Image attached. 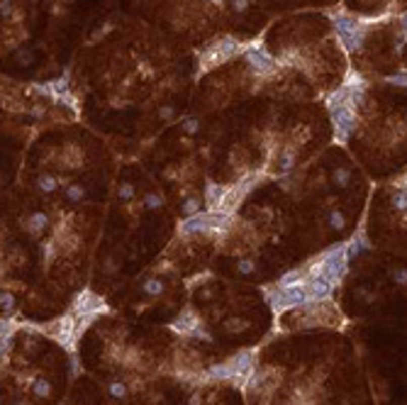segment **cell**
Instances as JSON below:
<instances>
[{"label": "cell", "mask_w": 407, "mask_h": 405, "mask_svg": "<svg viewBox=\"0 0 407 405\" xmlns=\"http://www.w3.org/2000/svg\"><path fill=\"white\" fill-rule=\"evenodd\" d=\"M346 103H351V88L346 83L339 85L334 93H329V96H327V108H329V112L337 110V108H341V105H346Z\"/></svg>", "instance_id": "2e32d148"}, {"label": "cell", "mask_w": 407, "mask_h": 405, "mask_svg": "<svg viewBox=\"0 0 407 405\" xmlns=\"http://www.w3.org/2000/svg\"><path fill=\"white\" fill-rule=\"evenodd\" d=\"M134 196H137L134 183H120V188H117V198H120L122 203H132V200H134Z\"/></svg>", "instance_id": "f1b7e54d"}, {"label": "cell", "mask_w": 407, "mask_h": 405, "mask_svg": "<svg viewBox=\"0 0 407 405\" xmlns=\"http://www.w3.org/2000/svg\"><path fill=\"white\" fill-rule=\"evenodd\" d=\"M13 405H27V403H25V400H15Z\"/></svg>", "instance_id": "681fc988"}, {"label": "cell", "mask_w": 407, "mask_h": 405, "mask_svg": "<svg viewBox=\"0 0 407 405\" xmlns=\"http://www.w3.org/2000/svg\"><path fill=\"white\" fill-rule=\"evenodd\" d=\"M329 227H332V230H344V227H346V217H344V212L332 210V212H329Z\"/></svg>", "instance_id": "836d02e7"}, {"label": "cell", "mask_w": 407, "mask_h": 405, "mask_svg": "<svg viewBox=\"0 0 407 405\" xmlns=\"http://www.w3.org/2000/svg\"><path fill=\"white\" fill-rule=\"evenodd\" d=\"M234 222V215H225V212H200L193 217H185L178 224L181 235H208V232H225Z\"/></svg>", "instance_id": "6da1fadb"}, {"label": "cell", "mask_w": 407, "mask_h": 405, "mask_svg": "<svg viewBox=\"0 0 407 405\" xmlns=\"http://www.w3.org/2000/svg\"><path fill=\"white\" fill-rule=\"evenodd\" d=\"M144 208L161 210L164 208V196H159V193H149V196H144Z\"/></svg>", "instance_id": "d6a6232c"}, {"label": "cell", "mask_w": 407, "mask_h": 405, "mask_svg": "<svg viewBox=\"0 0 407 405\" xmlns=\"http://www.w3.org/2000/svg\"><path fill=\"white\" fill-rule=\"evenodd\" d=\"M393 208L397 212H407V188H400L393 196Z\"/></svg>", "instance_id": "1f68e13d"}, {"label": "cell", "mask_w": 407, "mask_h": 405, "mask_svg": "<svg viewBox=\"0 0 407 405\" xmlns=\"http://www.w3.org/2000/svg\"><path fill=\"white\" fill-rule=\"evenodd\" d=\"M32 59H34L32 52H25V49H22V52H17V61H20V64H32Z\"/></svg>", "instance_id": "7bdbcfd3"}, {"label": "cell", "mask_w": 407, "mask_h": 405, "mask_svg": "<svg viewBox=\"0 0 407 405\" xmlns=\"http://www.w3.org/2000/svg\"><path fill=\"white\" fill-rule=\"evenodd\" d=\"M108 310H110V307L105 305V300H103L100 295L90 293V291L78 293L73 298V305H71V312H73L76 318H81V315H105Z\"/></svg>", "instance_id": "9c48e42d"}, {"label": "cell", "mask_w": 407, "mask_h": 405, "mask_svg": "<svg viewBox=\"0 0 407 405\" xmlns=\"http://www.w3.org/2000/svg\"><path fill=\"white\" fill-rule=\"evenodd\" d=\"M76 322H78L76 320V315H73V312H66L64 318H57L49 327H44V332L52 337V339H57L66 351L76 354V344H78V330H76Z\"/></svg>", "instance_id": "5b68a950"}, {"label": "cell", "mask_w": 407, "mask_h": 405, "mask_svg": "<svg viewBox=\"0 0 407 405\" xmlns=\"http://www.w3.org/2000/svg\"><path fill=\"white\" fill-rule=\"evenodd\" d=\"M71 374H73V376L78 374V356H76V354H71Z\"/></svg>", "instance_id": "f6af8a7d"}, {"label": "cell", "mask_w": 407, "mask_h": 405, "mask_svg": "<svg viewBox=\"0 0 407 405\" xmlns=\"http://www.w3.org/2000/svg\"><path fill=\"white\" fill-rule=\"evenodd\" d=\"M166 291V283H164V279H146L144 283H141V293L149 295V298H159V295Z\"/></svg>", "instance_id": "ffe728a7"}, {"label": "cell", "mask_w": 407, "mask_h": 405, "mask_svg": "<svg viewBox=\"0 0 407 405\" xmlns=\"http://www.w3.org/2000/svg\"><path fill=\"white\" fill-rule=\"evenodd\" d=\"M251 5V0H232V10L234 13H246Z\"/></svg>", "instance_id": "b9f144b4"}, {"label": "cell", "mask_w": 407, "mask_h": 405, "mask_svg": "<svg viewBox=\"0 0 407 405\" xmlns=\"http://www.w3.org/2000/svg\"><path fill=\"white\" fill-rule=\"evenodd\" d=\"M390 276H393L395 283H400V286H407V268H395V271H390Z\"/></svg>", "instance_id": "ab89813d"}, {"label": "cell", "mask_w": 407, "mask_h": 405, "mask_svg": "<svg viewBox=\"0 0 407 405\" xmlns=\"http://www.w3.org/2000/svg\"><path fill=\"white\" fill-rule=\"evenodd\" d=\"M69 78H71V69H64V73H61L59 78L49 81V88H52V98H54V100L61 98L64 93H69Z\"/></svg>", "instance_id": "d6986e66"}, {"label": "cell", "mask_w": 407, "mask_h": 405, "mask_svg": "<svg viewBox=\"0 0 407 405\" xmlns=\"http://www.w3.org/2000/svg\"><path fill=\"white\" fill-rule=\"evenodd\" d=\"M181 132H185L188 137H193L200 132V120L197 117H183L181 120Z\"/></svg>", "instance_id": "4dcf8cb0"}, {"label": "cell", "mask_w": 407, "mask_h": 405, "mask_svg": "<svg viewBox=\"0 0 407 405\" xmlns=\"http://www.w3.org/2000/svg\"><path fill=\"white\" fill-rule=\"evenodd\" d=\"M295 159H297L295 147H293V144H285V147L281 149V154H278V159H276L278 171H281V173H290V168L295 166Z\"/></svg>", "instance_id": "e0dca14e"}, {"label": "cell", "mask_w": 407, "mask_h": 405, "mask_svg": "<svg viewBox=\"0 0 407 405\" xmlns=\"http://www.w3.org/2000/svg\"><path fill=\"white\" fill-rule=\"evenodd\" d=\"M241 52V44L234 39V37H222L220 42H215L212 47H208L202 54H200V71H210L220 64L229 61L232 56H237Z\"/></svg>", "instance_id": "277c9868"}, {"label": "cell", "mask_w": 407, "mask_h": 405, "mask_svg": "<svg viewBox=\"0 0 407 405\" xmlns=\"http://www.w3.org/2000/svg\"><path fill=\"white\" fill-rule=\"evenodd\" d=\"M188 405H202V400H200V395H193V398L188 400Z\"/></svg>", "instance_id": "7dc6e473"}, {"label": "cell", "mask_w": 407, "mask_h": 405, "mask_svg": "<svg viewBox=\"0 0 407 405\" xmlns=\"http://www.w3.org/2000/svg\"><path fill=\"white\" fill-rule=\"evenodd\" d=\"M364 249H368V239H366L364 232H359L353 239H349V242H346V254H349V259H351V256H359Z\"/></svg>", "instance_id": "44dd1931"}, {"label": "cell", "mask_w": 407, "mask_h": 405, "mask_svg": "<svg viewBox=\"0 0 407 405\" xmlns=\"http://www.w3.org/2000/svg\"><path fill=\"white\" fill-rule=\"evenodd\" d=\"M64 196H66V200H69V203H81V200L85 198V188L81 186V183H66Z\"/></svg>", "instance_id": "cb8c5ba5"}, {"label": "cell", "mask_w": 407, "mask_h": 405, "mask_svg": "<svg viewBox=\"0 0 407 405\" xmlns=\"http://www.w3.org/2000/svg\"><path fill=\"white\" fill-rule=\"evenodd\" d=\"M344 83L351 88V103H353V108H361L366 100V81L359 76V73H349V78L344 81Z\"/></svg>", "instance_id": "7c38bea8"}, {"label": "cell", "mask_w": 407, "mask_h": 405, "mask_svg": "<svg viewBox=\"0 0 407 405\" xmlns=\"http://www.w3.org/2000/svg\"><path fill=\"white\" fill-rule=\"evenodd\" d=\"M181 212L185 215V217L200 215V212H202V203H200V198H197V196H188L181 203Z\"/></svg>", "instance_id": "603a6c76"}, {"label": "cell", "mask_w": 407, "mask_h": 405, "mask_svg": "<svg viewBox=\"0 0 407 405\" xmlns=\"http://www.w3.org/2000/svg\"><path fill=\"white\" fill-rule=\"evenodd\" d=\"M32 395L37 398V400H46V398H52V381L49 378H44V376H37L34 381H32Z\"/></svg>", "instance_id": "ac0fdd59"}, {"label": "cell", "mask_w": 407, "mask_h": 405, "mask_svg": "<svg viewBox=\"0 0 407 405\" xmlns=\"http://www.w3.org/2000/svg\"><path fill=\"white\" fill-rule=\"evenodd\" d=\"M212 3H217V5H220V3H222V0H212Z\"/></svg>", "instance_id": "f907efd6"}, {"label": "cell", "mask_w": 407, "mask_h": 405, "mask_svg": "<svg viewBox=\"0 0 407 405\" xmlns=\"http://www.w3.org/2000/svg\"><path fill=\"white\" fill-rule=\"evenodd\" d=\"M15 305H17L15 295L10 293V291H3V293H0V307H3V315H5V318L15 312Z\"/></svg>", "instance_id": "83f0119b"}, {"label": "cell", "mask_w": 407, "mask_h": 405, "mask_svg": "<svg viewBox=\"0 0 407 405\" xmlns=\"http://www.w3.org/2000/svg\"><path fill=\"white\" fill-rule=\"evenodd\" d=\"M193 339H202V342H212V335H210V332H208V330H202V327H200V330H197L195 335H193Z\"/></svg>", "instance_id": "ee69618b"}, {"label": "cell", "mask_w": 407, "mask_h": 405, "mask_svg": "<svg viewBox=\"0 0 407 405\" xmlns=\"http://www.w3.org/2000/svg\"><path fill=\"white\" fill-rule=\"evenodd\" d=\"M108 395H110L113 400H125L127 395H129V388H127L125 381L115 378V381H110V383H108Z\"/></svg>", "instance_id": "7402d4cb"}, {"label": "cell", "mask_w": 407, "mask_h": 405, "mask_svg": "<svg viewBox=\"0 0 407 405\" xmlns=\"http://www.w3.org/2000/svg\"><path fill=\"white\" fill-rule=\"evenodd\" d=\"M57 103H64V105H66V108H71V110H73V112L78 110V100L73 98L71 93H64L61 98H57Z\"/></svg>", "instance_id": "74e56055"}, {"label": "cell", "mask_w": 407, "mask_h": 405, "mask_svg": "<svg viewBox=\"0 0 407 405\" xmlns=\"http://www.w3.org/2000/svg\"><path fill=\"white\" fill-rule=\"evenodd\" d=\"M159 117H161V120H173V117H176V108H173V105H161V108H159Z\"/></svg>", "instance_id": "60d3db41"}, {"label": "cell", "mask_w": 407, "mask_h": 405, "mask_svg": "<svg viewBox=\"0 0 407 405\" xmlns=\"http://www.w3.org/2000/svg\"><path fill=\"white\" fill-rule=\"evenodd\" d=\"M332 183L334 186H339V188H346L351 183V171L349 168H344V166H339L332 171Z\"/></svg>", "instance_id": "4316f807"}, {"label": "cell", "mask_w": 407, "mask_h": 405, "mask_svg": "<svg viewBox=\"0 0 407 405\" xmlns=\"http://www.w3.org/2000/svg\"><path fill=\"white\" fill-rule=\"evenodd\" d=\"M115 268H117V264H115V259H108V261H105V271H108V274H113Z\"/></svg>", "instance_id": "bcb514c9"}, {"label": "cell", "mask_w": 407, "mask_h": 405, "mask_svg": "<svg viewBox=\"0 0 407 405\" xmlns=\"http://www.w3.org/2000/svg\"><path fill=\"white\" fill-rule=\"evenodd\" d=\"M385 83H393V85H402V88H407V71H402V73H395V76H388V78H385Z\"/></svg>", "instance_id": "8d00e7d4"}, {"label": "cell", "mask_w": 407, "mask_h": 405, "mask_svg": "<svg viewBox=\"0 0 407 405\" xmlns=\"http://www.w3.org/2000/svg\"><path fill=\"white\" fill-rule=\"evenodd\" d=\"M15 13V5H13V0H3L0 3V15H3V20H8V17H13Z\"/></svg>", "instance_id": "f35d334b"}, {"label": "cell", "mask_w": 407, "mask_h": 405, "mask_svg": "<svg viewBox=\"0 0 407 405\" xmlns=\"http://www.w3.org/2000/svg\"><path fill=\"white\" fill-rule=\"evenodd\" d=\"M407 42V13L400 15V37H397V49Z\"/></svg>", "instance_id": "d590c367"}, {"label": "cell", "mask_w": 407, "mask_h": 405, "mask_svg": "<svg viewBox=\"0 0 407 405\" xmlns=\"http://www.w3.org/2000/svg\"><path fill=\"white\" fill-rule=\"evenodd\" d=\"M332 22H334V32L341 39V44L349 49V52H359L364 47L366 39V27L364 22H359L356 17L351 15H332Z\"/></svg>", "instance_id": "3957f363"}, {"label": "cell", "mask_w": 407, "mask_h": 405, "mask_svg": "<svg viewBox=\"0 0 407 405\" xmlns=\"http://www.w3.org/2000/svg\"><path fill=\"white\" fill-rule=\"evenodd\" d=\"M244 56H246V61H249L251 71L256 73V76H261V78H264V76H273V73L278 71L276 59L264 49V44H251V47L244 52Z\"/></svg>", "instance_id": "ba28073f"}, {"label": "cell", "mask_w": 407, "mask_h": 405, "mask_svg": "<svg viewBox=\"0 0 407 405\" xmlns=\"http://www.w3.org/2000/svg\"><path fill=\"white\" fill-rule=\"evenodd\" d=\"M57 188H59V181L54 176H49V173H42V176L37 178V191H39V193H54Z\"/></svg>", "instance_id": "484cf974"}, {"label": "cell", "mask_w": 407, "mask_h": 405, "mask_svg": "<svg viewBox=\"0 0 407 405\" xmlns=\"http://www.w3.org/2000/svg\"><path fill=\"white\" fill-rule=\"evenodd\" d=\"M225 193H227L225 186H220V183L212 181V178H208V181H205V203H208V208H210V210L217 208V203L225 198Z\"/></svg>", "instance_id": "9a60e30c"}, {"label": "cell", "mask_w": 407, "mask_h": 405, "mask_svg": "<svg viewBox=\"0 0 407 405\" xmlns=\"http://www.w3.org/2000/svg\"><path fill=\"white\" fill-rule=\"evenodd\" d=\"M332 288H334V283H329L324 276H315V279L308 281V295H310V300H324L327 295L332 293Z\"/></svg>", "instance_id": "8fae6325"}, {"label": "cell", "mask_w": 407, "mask_h": 405, "mask_svg": "<svg viewBox=\"0 0 407 405\" xmlns=\"http://www.w3.org/2000/svg\"><path fill=\"white\" fill-rule=\"evenodd\" d=\"M110 32H113V25H110V22H105V25H100V27L95 29L93 34H90V44L100 42V39H103V37H108Z\"/></svg>", "instance_id": "e575fe53"}, {"label": "cell", "mask_w": 407, "mask_h": 405, "mask_svg": "<svg viewBox=\"0 0 407 405\" xmlns=\"http://www.w3.org/2000/svg\"><path fill=\"white\" fill-rule=\"evenodd\" d=\"M200 327H202V320H200V315H197L193 307H185L181 315L171 322V330L181 337H193Z\"/></svg>", "instance_id": "30bf717a"}, {"label": "cell", "mask_w": 407, "mask_h": 405, "mask_svg": "<svg viewBox=\"0 0 407 405\" xmlns=\"http://www.w3.org/2000/svg\"><path fill=\"white\" fill-rule=\"evenodd\" d=\"M397 188H407V173L400 178V181H397Z\"/></svg>", "instance_id": "c3c4849f"}, {"label": "cell", "mask_w": 407, "mask_h": 405, "mask_svg": "<svg viewBox=\"0 0 407 405\" xmlns=\"http://www.w3.org/2000/svg\"><path fill=\"white\" fill-rule=\"evenodd\" d=\"M332 115V122H334V137H337L339 144H346L349 137L356 132V108L353 103H346L337 110L329 112Z\"/></svg>", "instance_id": "52a82bcc"}, {"label": "cell", "mask_w": 407, "mask_h": 405, "mask_svg": "<svg viewBox=\"0 0 407 405\" xmlns=\"http://www.w3.org/2000/svg\"><path fill=\"white\" fill-rule=\"evenodd\" d=\"M61 166L66 168H81L83 166V152H81V147L78 144H66L64 149H61Z\"/></svg>", "instance_id": "5bb4252c"}, {"label": "cell", "mask_w": 407, "mask_h": 405, "mask_svg": "<svg viewBox=\"0 0 407 405\" xmlns=\"http://www.w3.org/2000/svg\"><path fill=\"white\" fill-rule=\"evenodd\" d=\"M259 181V176L256 173H251V176H244L241 181H237L232 188H227L225 198L217 203V208L212 210V212H225V215H234V210L241 205V200L249 196V191L253 188V183Z\"/></svg>", "instance_id": "8992f818"}, {"label": "cell", "mask_w": 407, "mask_h": 405, "mask_svg": "<svg viewBox=\"0 0 407 405\" xmlns=\"http://www.w3.org/2000/svg\"><path fill=\"white\" fill-rule=\"evenodd\" d=\"M22 227L27 230L32 237H39L44 230L49 227V215L46 212H32L27 220H22Z\"/></svg>", "instance_id": "4fadbf2b"}, {"label": "cell", "mask_w": 407, "mask_h": 405, "mask_svg": "<svg viewBox=\"0 0 407 405\" xmlns=\"http://www.w3.org/2000/svg\"><path fill=\"white\" fill-rule=\"evenodd\" d=\"M266 300H268V305H271V310H273L276 315H281V312L290 310V307H300L302 303H308L310 300L308 283H305V286H293V288H281V286L266 288Z\"/></svg>", "instance_id": "7a4b0ae2"}, {"label": "cell", "mask_w": 407, "mask_h": 405, "mask_svg": "<svg viewBox=\"0 0 407 405\" xmlns=\"http://www.w3.org/2000/svg\"><path fill=\"white\" fill-rule=\"evenodd\" d=\"M64 3H73V0H64Z\"/></svg>", "instance_id": "816d5d0a"}, {"label": "cell", "mask_w": 407, "mask_h": 405, "mask_svg": "<svg viewBox=\"0 0 407 405\" xmlns=\"http://www.w3.org/2000/svg\"><path fill=\"white\" fill-rule=\"evenodd\" d=\"M237 271L241 276H253V274H256V261L249 259V256H241L237 261Z\"/></svg>", "instance_id": "f546056e"}, {"label": "cell", "mask_w": 407, "mask_h": 405, "mask_svg": "<svg viewBox=\"0 0 407 405\" xmlns=\"http://www.w3.org/2000/svg\"><path fill=\"white\" fill-rule=\"evenodd\" d=\"M222 327H225L229 335H237V332L249 330V320H244V318H227V320L222 322Z\"/></svg>", "instance_id": "d4e9b609"}]
</instances>
